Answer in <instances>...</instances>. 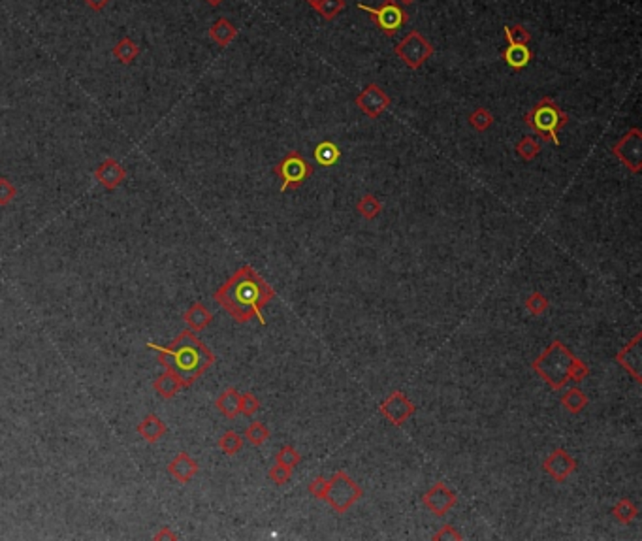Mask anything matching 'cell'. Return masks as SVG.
<instances>
[{
    "mask_svg": "<svg viewBox=\"0 0 642 541\" xmlns=\"http://www.w3.org/2000/svg\"><path fill=\"white\" fill-rule=\"evenodd\" d=\"M396 55L409 66V68H420L426 60L434 55V46L428 40L424 38V34L418 31H411L405 38L396 46Z\"/></svg>",
    "mask_w": 642,
    "mask_h": 541,
    "instance_id": "obj_8",
    "label": "cell"
},
{
    "mask_svg": "<svg viewBox=\"0 0 642 541\" xmlns=\"http://www.w3.org/2000/svg\"><path fill=\"white\" fill-rule=\"evenodd\" d=\"M343 8H345V0H320V2H318V6L315 8V10L322 15V19L331 21L338 17Z\"/></svg>",
    "mask_w": 642,
    "mask_h": 541,
    "instance_id": "obj_33",
    "label": "cell"
},
{
    "mask_svg": "<svg viewBox=\"0 0 642 541\" xmlns=\"http://www.w3.org/2000/svg\"><path fill=\"white\" fill-rule=\"evenodd\" d=\"M532 49L527 46H522V44H509L505 47V51H503V59L505 63L513 70H524L525 66L529 65V60H532Z\"/></svg>",
    "mask_w": 642,
    "mask_h": 541,
    "instance_id": "obj_20",
    "label": "cell"
},
{
    "mask_svg": "<svg viewBox=\"0 0 642 541\" xmlns=\"http://www.w3.org/2000/svg\"><path fill=\"white\" fill-rule=\"evenodd\" d=\"M166 424L160 421V419L149 413L147 417L143 419L142 423L138 424V434L147 442V444H156V442H160L164 436H166Z\"/></svg>",
    "mask_w": 642,
    "mask_h": 541,
    "instance_id": "obj_18",
    "label": "cell"
},
{
    "mask_svg": "<svg viewBox=\"0 0 642 541\" xmlns=\"http://www.w3.org/2000/svg\"><path fill=\"white\" fill-rule=\"evenodd\" d=\"M360 10L365 13H370V17L375 21V25L383 31L386 36H394V34L402 29L409 21L407 12L403 10L396 0H386L379 8H370L365 4H360Z\"/></svg>",
    "mask_w": 642,
    "mask_h": 541,
    "instance_id": "obj_7",
    "label": "cell"
},
{
    "mask_svg": "<svg viewBox=\"0 0 642 541\" xmlns=\"http://www.w3.org/2000/svg\"><path fill=\"white\" fill-rule=\"evenodd\" d=\"M328 487H330V479H326L324 476H317L309 483V494L315 496L317 500H326V494H328Z\"/></svg>",
    "mask_w": 642,
    "mask_h": 541,
    "instance_id": "obj_37",
    "label": "cell"
},
{
    "mask_svg": "<svg viewBox=\"0 0 642 541\" xmlns=\"http://www.w3.org/2000/svg\"><path fill=\"white\" fill-rule=\"evenodd\" d=\"M362 494L363 490L360 489V485L354 479H350L347 471L338 469L330 479L326 500L338 513H347L362 498Z\"/></svg>",
    "mask_w": 642,
    "mask_h": 541,
    "instance_id": "obj_5",
    "label": "cell"
},
{
    "mask_svg": "<svg viewBox=\"0 0 642 541\" xmlns=\"http://www.w3.org/2000/svg\"><path fill=\"white\" fill-rule=\"evenodd\" d=\"M17 189L13 187L12 183L8 181L6 177H0V206H6L13 200V196H15Z\"/></svg>",
    "mask_w": 642,
    "mask_h": 541,
    "instance_id": "obj_40",
    "label": "cell"
},
{
    "mask_svg": "<svg viewBox=\"0 0 642 541\" xmlns=\"http://www.w3.org/2000/svg\"><path fill=\"white\" fill-rule=\"evenodd\" d=\"M198 469H200L198 468V462H196L195 458L190 457L188 453H179V455L168 464L170 476L179 483L190 481V479L198 474Z\"/></svg>",
    "mask_w": 642,
    "mask_h": 541,
    "instance_id": "obj_16",
    "label": "cell"
},
{
    "mask_svg": "<svg viewBox=\"0 0 642 541\" xmlns=\"http://www.w3.org/2000/svg\"><path fill=\"white\" fill-rule=\"evenodd\" d=\"M354 102H356L358 108L371 119L381 118L384 111L388 110V106L392 104L388 95H386L377 83L368 85V87L358 95Z\"/></svg>",
    "mask_w": 642,
    "mask_h": 541,
    "instance_id": "obj_11",
    "label": "cell"
},
{
    "mask_svg": "<svg viewBox=\"0 0 642 541\" xmlns=\"http://www.w3.org/2000/svg\"><path fill=\"white\" fill-rule=\"evenodd\" d=\"M305 2H307V4H309V6H311V8H317V6H318V2H320V0H305Z\"/></svg>",
    "mask_w": 642,
    "mask_h": 541,
    "instance_id": "obj_44",
    "label": "cell"
},
{
    "mask_svg": "<svg viewBox=\"0 0 642 541\" xmlns=\"http://www.w3.org/2000/svg\"><path fill=\"white\" fill-rule=\"evenodd\" d=\"M163 538H170V540H175V534H172L168 528L163 530V534H156L155 540H163Z\"/></svg>",
    "mask_w": 642,
    "mask_h": 541,
    "instance_id": "obj_43",
    "label": "cell"
},
{
    "mask_svg": "<svg viewBox=\"0 0 642 541\" xmlns=\"http://www.w3.org/2000/svg\"><path fill=\"white\" fill-rule=\"evenodd\" d=\"M402 2H405V4H411V2H415V0H402Z\"/></svg>",
    "mask_w": 642,
    "mask_h": 541,
    "instance_id": "obj_46",
    "label": "cell"
},
{
    "mask_svg": "<svg viewBox=\"0 0 642 541\" xmlns=\"http://www.w3.org/2000/svg\"><path fill=\"white\" fill-rule=\"evenodd\" d=\"M183 319H185V323H187L195 332H201V330L208 328L209 323L213 321V313L209 312L208 307L204 306V304H200V302H195V304L185 312Z\"/></svg>",
    "mask_w": 642,
    "mask_h": 541,
    "instance_id": "obj_19",
    "label": "cell"
},
{
    "mask_svg": "<svg viewBox=\"0 0 642 541\" xmlns=\"http://www.w3.org/2000/svg\"><path fill=\"white\" fill-rule=\"evenodd\" d=\"M612 153L622 161V164L633 174H639L642 168V132L631 129L623 134L616 144L612 145Z\"/></svg>",
    "mask_w": 642,
    "mask_h": 541,
    "instance_id": "obj_9",
    "label": "cell"
},
{
    "mask_svg": "<svg viewBox=\"0 0 642 541\" xmlns=\"http://www.w3.org/2000/svg\"><path fill=\"white\" fill-rule=\"evenodd\" d=\"M85 2H87V6L92 8V10H102L110 0H85Z\"/></svg>",
    "mask_w": 642,
    "mask_h": 541,
    "instance_id": "obj_42",
    "label": "cell"
},
{
    "mask_svg": "<svg viewBox=\"0 0 642 541\" xmlns=\"http://www.w3.org/2000/svg\"><path fill=\"white\" fill-rule=\"evenodd\" d=\"M153 389H155V391L158 392V396L164 398V400H172V398L177 396V392H181L183 389H185V385H183L181 379L177 378L172 370H164V373H160V376L155 379Z\"/></svg>",
    "mask_w": 642,
    "mask_h": 541,
    "instance_id": "obj_17",
    "label": "cell"
},
{
    "mask_svg": "<svg viewBox=\"0 0 642 541\" xmlns=\"http://www.w3.org/2000/svg\"><path fill=\"white\" fill-rule=\"evenodd\" d=\"M219 447L224 455H238L241 449H243V437L238 434L236 430H228L224 432L219 439Z\"/></svg>",
    "mask_w": 642,
    "mask_h": 541,
    "instance_id": "obj_27",
    "label": "cell"
},
{
    "mask_svg": "<svg viewBox=\"0 0 642 541\" xmlns=\"http://www.w3.org/2000/svg\"><path fill=\"white\" fill-rule=\"evenodd\" d=\"M275 291L270 283L262 280L253 266H241L236 274L222 283L213 294L215 302L232 317L236 323H249L258 319L260 325H266L262 317V307L273 300Z\"/></svg>",
    "mask_w": 642,
    "mask_h": 541,
    "instance_id": "obj_1",
    "label": "cell"
},
{
    "mask_svg": "<svg viewBox=\"0 0 642 541\" xmlns=\"http://www.w3.org/2000/svg\"><path fill=\"white\" fill-rule=\"evenodd\" d=\"M147 347L158 355L160 364L166 370H172L185 387L192 385L215 362V355L209 351V347L190 330H183L170 346H158L149 341Z\"/></svg>",
    "mask_w": 642,
    "mask_h": 541,
    "instance_id": "obj_2",
    "label": "cell"
},
{
    "mask_svg": "<svg viewBox=\"0 0 642 541\" xmlns=\"http://www.w3.org/2000/svg\"><path fill=\"white\" fill-rule=\"evenodd\" d=\"M206 2H208V4H211V6H219L222 0H206Z\"/></svg>",
    "mask_w": 642,
    "mask_h": 541,
    "instance_id": "obj_45",
    "label": "cell"
},
{
    "mask_svg": "<svg viewBox=\"0 0 642 541\" xmlns=\"http://www.w3.org/2000/svg\"><path fill=\"white\" fill-rule=\"evenodd\" d=\"M548 306H550L548 298H546L545 294L537 293V291L529 294V296H527V300H525V307H527V312L532 313V315H535V317L543 315V313L548 309Z\"/></svg>",
    "mask_w": 642,
    "mask_h": 541,
    "instance_id": "obj_35",
    "label": "cell"
},
{
    "mask_svg": "<svg viewBox=\"0 0 642 541\" xmlns=\"http://www.w3.org/2000/svg\"><path fill=\"white\" fill-rule=\"evenodd\" d=\"M434 540H435V541H441V540H456V541H460V540H461V534H460V532H458V530L454 528V526H452V524H445V526H441V530H439V532H437V534L434 535Z\"/></svg>",
    "mask_w": 642,
    "mask_h": 541,
    "instance_id": "obj_41",
    "label": "cell"
},
{
    "mask_svg": "<svg viewBox=\"0 0 642 541\" xmlns=\"http://www.w3.org/2000/svg\"><path fill=\"white\" fill-rule=\"evenodd\" d=\"M138 53H140V49H138L136 44H134L130 38L121 40V42L115 46V49H113V55H115L117 59L121 60V63H124V65H130L132 60L136 59Z\"/></svg>",
    "mask_w": 642,
    "mask_h": 541,
    "instance_id": "obj_29",
    "label": "cell"
},
{
    "mask_svg": "<svg viewBox=\"0 0 642 541\" xmlns=\"http://www.w3.org/2000/svg\"><path fill=\"white\" fill-rule=\"evenodd\" d=\"M356 209L360 211V216H362L363 219L371 221V219H377L379 213L383 211V204L379 202V198H377V196L363 195L362 198L358 200Z\"/></svg>",
    "mask_w": 642,
    "mask_h": 541,
    "instance_id": "obj_25",
    "label": "cell"
},
{
    "mask_svg": "<svg viewBox=\"0 0 642 541\" xmlns=\"http://www.w3.org/2000/svg\"><path fill=\"white\" fill-rule=\"evenodd\" d=\"M543 468L554 481L563 483L567 477L577 471V460L567 453L565 449H554L545 458Z\"/></svg>",
    "mask_w": 642,
    "mask_h": 541,
    "instance_id": "obj_13",
    "label": "cell"
},
{
    "mask_svg": "<svg viewBox=\"0 0 642 541\" xmlns=\"http://www.w3.org/2000/svg\"><path fill=\"white\" fill-rule=\"evenodd\" d=\"M612 515L616 517L618 522L629 524V522L635 521L636 515H639V508H636L631 500H627V498H622V500L612 508Z\"/></svg>",
    "mask_w": 642,
    "mask_h": 541,
    "instance_id": "obj_26",
    "label": "cell"
},
{
    "mask_svg": "<svg viewBox=\"0 0 642 541\" xmlns=\"http://www.w3.org/2000/svg\"><path fill=\"white\" fill-rule=\"evenodd\" d=\"M641 339L642 334H636L635 338L631 344L623 347L622 351L616 355V362L622 366L625 372L629 373L631 378L635 379L636 383H642V373H641V366H642V353H641Z\"/></svg>",
    "mask_w": 642,
    "mask_h": 541,
    "instance_id": "obj_14",
    "label": "cell"
},
{
    "mask_svg": "<svg viewBox=\"0 0 642 541\" xmlns=\"http://www.w3.org/2000/svg\"><path fill=\"white\" fill-rule=\"evenodd\" d=\"M569 123V115L565 113L556 100L545 97L525 113V124L532 129L541 140L559 145V131Z\"/></svg>",
    "mask_w": 642,
    "mask_h": 541,
    "instance_id": "obj_4",
    "label": "cell"
},
{
    "mask_svg": "<svg viewBox=\"0 0 642 541\" xmlns=\"http://www.w3.org/2000/svg\"><path fill=\"white\" fill-rule=\"evenodd\" d=\"M215 407L227 419H236L240 415V392L232 387L222 391L221 396L215 400Z\"/></svg>",
    "mask_w": 642,
    "mask_h": 541,
    "instance_id": "obj_21",
    "label": "cell"
},
{
    "mask_svg": "<svg viewBox=\"0 0 642 541\" xmlns=\"http://www.w3.org/2000/svg\"><path fill=\"white\" fill-rule=\"evenodd\" d=\"M469 124H471L477 132H486L493 124V115L486 108H477V110L469 115Z\"/></svg>",
    "mask_w": 642,
    "mask_h": 541,
    "instance_id": "obj_31",
    "label": "cell"
},
{
    "mask_svg": "<svg viewBox=\"0 0 642 541\" xmlns=\"http://www.w3.org/2000/svg\"><path fill=\"white\" fill-rule=\"evenodd\" d=\"M422 502L434 515L443 517L458 503V496L448 489L445 483H435L434 487L422 496Z\"/></svg>",
    "mask_w": 642,
    "mask_h": 541,
    "instance_id": "obj_12",
    "label": "cell"
},
{
    "mask_svg": "<svg viewBox=\"0 0 642 541\" xmlns=\"http://www.w3.org/2000/svg\"><path fill=\"white\" fill-rule=\"evenodd\" d=\"M124 176H126V172L121 164L117 163L115 159H108L104 163L98 166V170L94 172V177L98 179V183L106 187L108 191H113L115 187H119L121 183H123Z\"/></svg>",
    "mask_w": 642,
    "mask_h": 541,
    "instance_id": "obj_15",
    "label": "cell"
},
{
    "mask_svg": "<svg viewBox=\"0 0 642 541\" xmlns=\"http://www.w3.org/2000/svg\"><path fill=\"white\" fill-rule=\"evenodd\" d=\"M503 31H505V38L509 44H522V46H527V44L532 42V34H529V31H527L524 25H505Z\"/></svg>",
    "mask_w": 642,
    "mask_h": 541,
    "instance_id": "obj_34",
    "label": "cell"
},
{
    "mask_svg": "<svg viewBox=\"0 0 642 541\" xmlns=\"http://www.w3.org/2000/svg\"><path fill=\"white\" fill-rule=\"evenodd\" d=\"M516 153L524 161H533L541 153V144L533 136H524L516 144Z\"/></svg>",
    "mask_w": 642,
    "mask_h": 541,
    "instance_id": "obj_30",
    "label": "cell"
},
{
    "mask_svg": "<svg viewBox=\"0 0 642 541\" xmlns=\"http://www.w3.org/2000/svg\"><path fill=\"white\" fill-rule=\"evenodd\" d=\"M275 174L283 181L281 183V193H285V191L302 187L313 176V166L307 163V159L299 151H290L275 166Z\"/></svg>",
    "mask_w": 642,
    "mask_h": 541,
    "instance_id": "obj_6",
    "label": "cell"
},
{
    "mask_svg": "<svg viewBox=\"0 0 642 541\" xmlns=\"http://www.w3.org/2000/svg\"><path fill=\"white\" fill-rule=\"evenodd\" d=\"M270 437V430L264 423H251L245 428V439L254 447H260L262 444H266V439Z\"/></svg>",
    "mask_w": 642,
    "mask_h": 541,
    "instance_id": "obj_28",
    "label": "cell"
},
{
    "mask_svg": "<svg viewBox=\"0 0 642 541\" xmlns=\"http://www.w3.org/2000/svg\"><path fill=\"white\" fill-rule=\"evenodd\" d=\"M290 476L292 469L286 468V466H281V464H275V466L270 469V474H268V477H270L275 485H279V487L290 481Z\"/></svg>",
    "mask_w": 642,
    "mask_h": 541,
    "instance_id": "obj_39",
    "label": "cell"
},
{
    "mask_svg": "<svg viewBox=\"0 0 642 541\" xmlns=\"http://www.w3.org/2000/svg\"><path fill=\"white\" fill-rule=\"evenodd\" d=\"M313 155H315V161H317L320 166H334V164L341 159V151H339V147L334 144V142L324 140V142H320V144L315 147Z\"/></svg>",
    "mask_w": 642,
    "mask_h": 541,
    "instance_id": "obj_22",
    "label": "cell"
},
{
    "mask_svg": "<svg viewBox=\"0 0 642 541\" xmlns=\"http://www.w3.org/2000/svg\"><path fill=\"white\" fill-rule=\"evenodd\" d=\"M236 36H238V31H236V26L228 19H219L209 29V38L222 47L228 46Z\"/></svg>",
    "mask_w": 642,
    "mask_h": 541,
    "instance_id": "obj_23",
    "label": "cell"
},
{
    "mask_svg": "<svg viewBox=\"0 0 642 541\" xmlns=\"http://www.w3.org/2000/svg\"><path fill=\"white\" fill-rule=\"evenodd\" d=\"M588 402H590L588 396H586L578 387H573V389H569L567 392H563V396H561V405H563L569 413H573V415L580 413V411L588 405Z\"/></svg>",
    "mask_w": 642,
    "mask_h": 541,
    "instance_id": "obj_24",
    "label": "cell"
},
{
    "mask_svg": "<svg viewBox=\"0 0 642 541\" xmlns=\"http://www.w3.org/2000/svg\"><path fill=\"white\" fill-rule=\"evenodd\" d=\"M573 360H575V355L571 349L565 346L561 339H554L550 346L533 360L532 368L546 385L552 387L554 391H561L569 381Z\"/></svg>",
    "mask_w": 642,
    "mask_h": 541,
    "instance_id": "obj_3",
    "label": "cell"
},
{
    "mask_svg": "<svg viewBox=\"0 0 642 541\" xmlns=\"http://www.w3.org/2000/svg\"><path fill=\"white\" fill-rule=\"evenodd\" d=\"M302 462V455H299L298 451L294 449L292 445H285V447H281L277 451V455H275V464H281V466H286V468H296L298 464Z\"/></svg>",
    "mask_w": 642,
    "mask_h": 541,
    "instance_id": "obj_32",
    "label": "cell"
},
{
    "mask_svg": "<svg viewBox=\"0 0 642 541\" xmlns=\"http://www.w3.org/2000/svg\"><path fill=\"white\" fill-rule=\"evenodd\" d=\"M588 376H590V368H588V364L575 357V360H573V364H571V372H569V381L580 383V381H584Z\"/></svg>",
    "mask_w": 642,
    "mask_h": 541,
    "instance_id": "obj_38",
    "label": "cell"
},
{
    "mask_svg": "<svg viewBox=\"0 0 642 541\" xmlns=\"http://www.w3.org/2000/svg\"><path fill=\"white\" fill-rule=\"evenodd\" d=\"M258 410L260 400L254 396L253 392H243V394H240V413H243L245 417H253Z\"/></svg>",
    "mask_w": 642,
    "mask_h": 541,
    "instance_id": "obj_36",
    "label": "cell"
},
{
    "mask_svg": "<svg viewBox=\"0 0 642 541\" xmlns=\"http://www.w3.org/2000/svg\"><path fill=\"white\" fill-rule=\"evenodd\" d=\"M415 411L416 405L402 391H394L381 404V415L394 426H402L403 423H407Z\"/></svg>",
    "mask_w": 642,
    "mask_h": 541,
    "instance_id": "obj_10",
    "label": "cell"
}]
</instances>
